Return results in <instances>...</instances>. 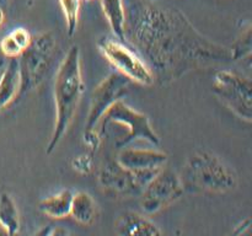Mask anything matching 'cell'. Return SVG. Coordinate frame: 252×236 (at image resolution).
<instances>
[{"label": "cell", "instance_id": "cell-4", "mask_svg": "<svg viewBox=\"0 0 252 236\" xmlns=\"http://www.w3.org/2000/svg\"><path fill=\"white\" fill-rule=\"evenodd\" d=\"M107 125L121 127L115 133L113 145L118 149H123L130 143L147 142L153 147H159L160 138L153 128L149 117L145 113L134 110L125 101H117L113 103L101 117L97 127L98 129Z\"/></svg>", "mask_w": 252, "mask_h": 236}, {"label": "cell", "instance_id": "cell-11", "mask_svg": "<svg viewBox=\"0 0 252 236\" xmlns=\"http://www.w3.org/2000/svg\"><path fill=\"white\" fill-rule=\"evenodd\" d=\"M118 162L126 169L130 170L140 177L145 186L148 182L166 166L169 156L160 150L154 149H134V148H123L118 152Z\"/></svg>", "mask_w": 252, "mask_h": 236}, {"label": "cell", "instance_id": "cell-22", "mask_svg": "<svg viewBox=\"0 0 252 236\" xmlns=\"http://www.w3.org/2000/svg\"><path fill=\"white\" fill-rule=\"evenodd\" d=\"M84 142H85V145L90 150L91 154L95 152L101 144V134L98 133L97 128L96 129L85 130V133H84Z\"/></svg>", "mask_w": 252, "mask_h": 236}, {"label": "cell", "instance_id": "cell-12", "mask_svg": "<svg viewBox=\"0 0 252 236\" xmlns=\"http://www.w3.org/2000/svg\"><path fill=\"white\" fill-rule=\"evenodd\" d=\"M117 236H162L152 220L137 211L126 210L118 214L115 221Z\"/></svg>", "mask_w": 252, "mask_h": 236}, {"label": "cell", "instance_id": "cell-14", "mask_svg": "<svg viewBox=\"0 0 252 236\" xmlns=\"http://www.w3.org/2000/svg\"><path fill=\"white\" fill-rule=\"evenodd\" d=\"M73 192L70 189H62L39 202V210L52 219H64L70 214Z\"/></svg>", "mask_w": 252, "mask_h": 236}, {"label": "cell", "instance_id": "cell-21", "mask_svg": "<svg viewBox=\"0 0 252 236\" xmlns=\"http://www.w3.org/2000/svg\"><path fill=\"white\" fill-rule=\"evenodd\" d=\"M93 155H79V156L74 157L71 166L79 174L88 175L93 170Z\"/></svg>", "mask_w": 252, "mask_h": 236}, {"label": "cell", "instance_id": "cell-1", "mask_svg": "<svg viewBox=\"0 0 252 236\" xmlns=\"http://www.w3.org/2000/svg\"><path fill=\"white\" fill-rule=\"evenodd\" d=\"M123 4L125 42L142 57L159 85L191 71L233 63L229 47L202 34L177 7L150 0Z\"/></svg>", "mask_w": 252, "mask_h": 236}, {"label": "cell", "instance_id": "cell-10", "mask_svg": "<svg viewBox=\"0 0 252 236\" xmlns=\"http://www.w3.org/2000/svg\"><path fill=\"white\" fill-rule=\"evenodd\" d=\"M97 179L103 193L115 199L140 196L145 187L138 175L126 169L116 159H107L101 164Z\"/></svg>", "mask_w": 252, "mask_h": 236}, {"label": "cell", "instance_id": "cell-30", "mask_svg": "<svg viewBox=\"0 0 252 236\" xmlns=\"http://www.w3.org/2000/svg\"><path fill=\"white\" fill-rule=\"evenodd\" d=\"M1 71H2V69H0V75H1Z\"/></svg>", "mask_w": 252, "mask_h": 236}, {"label": "cell", "instance_id": "cell-2", "mask_svg": "<svg viewBox=\"0 0 252 236\" xmlns=\"http://www.w3.org/2000/svg\"><path fill=\"white\" fill-rule=\"evenodd\" d=\"M84 88L85 85L81 75L80 49L78 46H73L59 64L54 80L56 122L46 148L48 155L58 148L68 132L78 111Z\"/></svg>", "mask_w": 252, "mask_h": 236}, {"label": "cell", "instance_id": "cell-25", "mask_svg": "<svg viewBox=\"0 0 252 236\" xmlns=\"http://www.w3.org/2000/svg\"><path fill=\"white\" fill-rule=\"evenodd\" d=\"M5 19H6V14H5V10L2 7H0V27L4 25Z\"/></svg>", "mask_w": 252, "mask_h": 236}, {"label": "cell", "instance_id": "cell-6", "mask_svg": "<svg viewBox=\"0 0 252 236\" xmlns=\"http://www.w3.org/2000/svg\"><path fill=\"white\" fill-rule=\"evenodd\" d=\"M97 48L116 71L125 75L132 83L142 86H153L155 84L149 66L125 41L115 36H102L98 38Z\"/></svg>", "mask_w": 252, "mask_h": 236}, {"label": "cell", "instance_id": "cell-15", "mask_svg": "<svg viewBox=\"0 0 252 236\" xmlns=\"http://www.w3.org/2000/svg\"><path fill=\"white\" fill-rule=\"evenodd\" d=\"M69 216L84 226L91 225L95 221L96 202L88 192L79 191L73 194Z\"/></svg>", "mask_w": 252, "mask_h": 236}, {"label": "cell", "instance_id": "cell-28", "mask_svg": "<svg viewBox=\"0 0 252 236\" xmlns=\"http://www.w3.org/2000/svg\"><path fill=\"white\" fill-rule=\"evenodd\" d=\"M0 236H10L1 225H0Z\"/></svg>", "mask_w": 252, "mask_h": 236}, {"label": "cell", "instance_id": "cell-18", "mask_svg": "<svg viewBox=\"0 0 252 236\" xmlns=\"http://www.w3.org/2000/svg\"><path fill=\"white\" fill-rule=\"evenodd\" d=\"M0 225L10 236H15L20 230V214L11 194L0 193Z\"/></svg>", "mask_w": 252, "mask_h": 236}, {"label": "cell", "instance_id": "cell-19", "mask_svg": "<svg viewBox=\"0 0 252 236\" xmlns=\"http://www.w3.org/2000/svg\"><path fill=\"white\" fill-rule=\"evenodd\" d=\"M231 54V60L241 61L248 60L250 63L252 51V30L251 25L248 24L239 33L234 43L229 47Z\"/></svg>", "mask_w": 252, "mask_h": 236}, {"label": "cell", "instance_id": "cell-7", "mask_svg": "<svg viewBox=\"0 0 252 236\" xmlns=\"http://www.w3.org/2000/svg\"><path fill=\"white\" fill-rule=\"evenodd\" d=\"M252 85L250 79L231 70H218L213 79V92L224 106L240 119L252 118Z\"/></svg>", "mask_w": 252, "mask_h": 236}, {"label": "cell", "instance_id": "cell-24", "mask_svg": "<svg viewBox=\"0 0 252 236\" xmlns=\"http://www.w3.org/2000/svg\"><path fill=\"white\" fill-rule=\"evenodd\" d=\"M52 229H53V226H51V225L42 226V228L39 229V230H37L32 236H49Z\"/></svg>", "mask_w": 252, "mask_h": 236}, {"label": "cell", "instance_id": "cell-17", "mask_svg": "<svg viewBox=\"0 0 252 236\" xmlns=\"http://www.w3.org/2000/svg\"><path fill=\"white\" fill-rule=\"evenodd\" d=\"M106 20L113 32V36L125 41L126 12L123 0H100Z\"/></svg>", "mask_w": 252, "mask_h": 236}, {"label": "cell", "instance_id": "cell-27", "mask_svg": "<svg viewBox=\"0 0 252 236\" xmlns=\"http://www.w3.org/2000/svg\"><path fill=\"white\" fill-rule=\"evenodd\" d=\"M9 1L10 0H0V7H2V9H6L7 5H9Z\"/></svg>", "mask_w": 252, "mask_h": 236}, {"label": "cell", "instance_id": "cell-3", "mask_svg": "<svg viewBox=\"0 0 252 236\" xmlns=\"http://www.w3.org/2000/svg\"><path fill=\"white\" fill-rule=\"evenodd\" d=\"M184 189L191 193H226L238 187L235 170L208 150H196L187 156L179 174Z\"/></svg>", "mask_w": 252, "mask_h": 236}, {"label": "cell", "instance_id": "cell-16", "mask_svg": "<svg viewBox=\"0 0 252 236\" xmlns=\"http://www.w3.org/2000/svg\"><path fill=\"white\" fill-rule=\"evenodd\" d=\"M31 39L32 34L26 29L16 27L0 38V51L7 60L19 58L22 52L29 47Z\"/></svg>", "mask_w": 252, "mask_h": 236}, {"label": "cell", "instance_id": "cell-9", "mask_svg": "<svg viewBox=\"0 0 252 236\" xmlns=\"http://www.w3.org/2000/svg\"><path fill=\"white\" fill-rule=\"evenodd\" d=\"M132 81L117 71H112L103 78L90 96L88 118L85 123V130L96 129L103 113L117 101H121L128 92Z\"/></svg>", "mask_w": 252, "mask_h": 236}, {"label": "cell", "instance_id": "cell-26", "mask_svg": "<svg viewBox=\"0 0 252 236\" xmlns=\"http://www.w3.org/2000/svg\"><path fill=\"white\" fill-rule=\"evenodd\" d=\"M7 59H5V57L2 56L1 51H0V69H2L5 66V64H6Z\"/></svg>", "mask_w": 252, "mask_h": 236}, {"label": "cell", "instance_id": "cell-8", "mask_svg": "<svg viewBox=\"0 0 252 236\" xmlns=\"http://www.w3.org/2000/svg\"><path fill=\"white\" fill-rule=\"evenodd\" d=\"M184 193L185 189L179 174L164 166L143 189L140 206L145 214L152 215L179 201Z\"/></svg>", "mask_w": 252, "mask_h": 236}, {"label": "cell", "instance_id": "cell-5", "mask_svg": "<svg viewBox=\"0 0 252 236\" xmlns=\"http://www.w3.org/2000/svg\"><path fill=\"white\" fill-rule=\"evenodd\" d=\"M57 41L51 32L32 36L29 47L17 58L20 70V96L38 88L53 64Z\"/></svg>", "mask_w": 252, "mask_h": 236}, {"label": "cell", "instance_id": "cell-13", "mask_svg": "<svg viewBox=\"0 0 252 236\" xmlns=\"http://www.w3.org/2000/svg\"><path fill=\"white\" fill-rule=\"evenodd\" d=\"M20 97V70L17 58L9 59L0 75V112Z\"/></svg>", "mask_w": 252, "mask_h": 236}, {"label": "cell", "instance_id": "cell-29", "mask_svg": "<svg viewBox=\"0 0 252 236\" xmlns=\"http://www.w3.org/2000/svg\"><path fill=\"white\" fill-rule=\"evenodd\" d=\"M150 1H162V0H150Z\"/></svg>", "mask_w": 252, "mask_h": 236}, {"label": "cell", "instance_id": "cell-20", "mask_svg": "<svg viewBox=\"0 0 252 236\" xmlns=\"http://www.w3.org/2000/svg\"><path fill=\"white\" fill-rule=\"evenodd\" d=\"M62 12L65 20L66 32L69 37H73L76 33L80 16L81 0H59Z\"/></svg>", "mask_w": 252, "mask_h": 236}, {"label": "cell", "instance_id": "cell-23", "mask_svg": "<svg viewBox=\"0 0 252 236\" xmlns=\"http://www.w3.org/2000/svg\"><path fill=\"white\" fill-rule=\"evenodd\" d=\"M49 236H70V233L65 228H53Z\"/></svg>", "mask_w": 252, "mask_h": 236}]
</instances>
